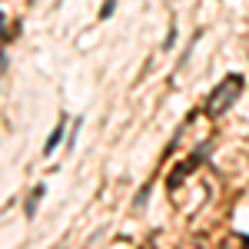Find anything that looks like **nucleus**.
<instances>
[{"mask_svg":"<svg viewBox=\"0 0 249 249\" xmlns=\"http://www.w3.org/2000/svg\"><path fill=\"white\" fill-rule=\"evenodd\" d=\"M243 77L239 73H230V77H223L219 80V87L210 93V100H206V116H219V113H226L232 103H236V96L243 93Z\"/></svg>","mask_w":249,"mask_h":249,"instance_id":"1","label":"nucleus"},{"mask_svg":"<svg viewBox=\"0 0 249 249\" xmlns=\"http://www.w3.org/2000/svg\"><path fill=\"white\" fill-rule=\"evenodd\" d=\"M206 156H210V140H206V143H203V146H199V150H196L190 160H183V163L176 166V173L166 179V186H170V190H176V186H179V183H183V179H186V176H190V173L199 166V160H206Z\"/></svg>","mask_w":249,"mask_h":249,"instance_id":"2","label":"nucleus"},{"mask_svg":"<svg viewBox=\"0 0 249 249\" xmlns=\"http://www.w3.org/2000/svg\"><path fill=\"white\" fill-rule=\"evenodd\" d=\"M43 193H47V186H34L30 190V196H27V203H23V213L34 219V213H37V206H40V199H43Z\"/></svg>","mask_w":249,"mask_h":249,"instance_id":"3","label":"nucleus"},{"mask_svg":"<svg viewBox=\"0 0 249 249\" xmlns=\"http://www.w3.org/2000/svg\"><path fill=\"white\" fill-rule=\"evenodd\" d=\"M60 140H63V126H60V123H57V130H53V133H50V140L43 143V153L50 156V153H53V150H57V143H60Z\"/></svg>","mask_w":249,"mask_h":249,"instance_id":"4","label":"nucleus"},{"mask_svg":"<svg viewBox=\"0 0 249 249\" xmlns=\"http://www.w3.org/2000/svg\"><path fill=\"white\" fill-rule=\"evenodd\" d=\"M113 7H116V0H107V3H103V10H100V17L107 20L110 14H113Z\"/></svg>","mask_w":249,"mask_h":249,"instance_id":"5","label":"nucleus"},{"mask_svg":"<svg viewBox=\"0 0 249 249\" xmlns=\"http://www.w3.org/2000/svg\"><path fill=\"white\" fill-rule=\"evenodd\" d=\"M0 37H3V10H0Z\"/></svg>","mask_w":249,"mask_h":249,"instance_id":"6","label":"nucleus"}]
</instances>
